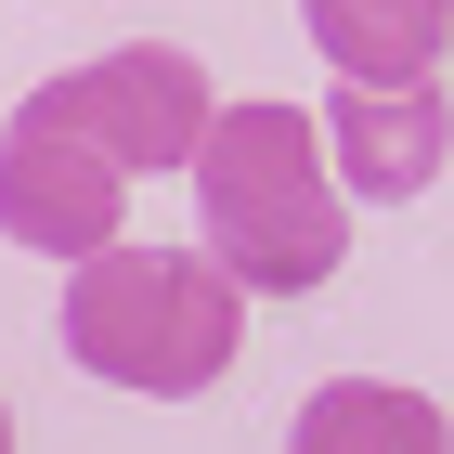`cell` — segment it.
Listing matches in <instances>:
<instances>
[{
  "label": "cell",
  "mask_w": 454,
  "mask_h": 454,
  "mask_svg": "<svg viewBox=\"0 0 454 454\" xmlns=\"http://www.w3.org/2000/svg\"><path fill=\"white\" fill-rule=\"evenodd\" d=\"M286 454H454V416L403 377H325L286 428Z\"/></svg>",
  "instance_id": "obj_6"
},
{
  "label": "cell",
  "mask_w": 454,
  "mask_h": 454,
  "mask_svg": "<svg viewBox=\"0 0 454 454\" xmlns=\"http://www.w3.org/2000/svg\"><path fill=\"white\" fill-rule=\"evenodd\" d=\"M182 182H195V247H208L247 299H312V286H338L350 195H338L325 130L299 105H208Z\"/></svg>",
  "instance_id": "obj_1"
},
{
  "label": "cell",
  "mask_w": 454,
  "mask_h": 454,
  "mask_svg": "<svg viewBox=\"0 0 454 454\" xmlns=\"http://www.w3.org/2000/svg\"><path fill=\"white\" fill-rule=\"evenodd\" d=\"M0 454H13V403H0Z\"/></svg>",
  "instance_id": "obj_8"
},
{
  "label": "cell",
  "mask_w": 454,
  "mask_h": 454,
  "mask_svg": "<svg viewBox=\"0 0 454 454\" xmlns=\"http://www.w3.org/2000/svg\"><path fill=\"white\" fill-rule=\"evenodd\" d=\"M27 105H52L78 143H105L130 182H156V169H182L195 156V130H208V66L182 52V39H117V52H91V66H66V78H39Z\"/></svg>",
  "instance_id": "obj_3"
},
{
  "label": "cell",
  "mask_w": 454,
  "mask_h": 454,
  "mask_svg": "<svg viewBox=\"0 0 454 454\" xmlns=\"http://www.w3.org/2000/svg\"><path fill=\"white\" fill-rule=\"evenodd\" d=\"M299 27H312V52L338 78H428L454 39V0H299Z\"/></svg>",
  "instance_id": "obj_7"
},
{
  "label": "cell",
  "mask_w": 454,
  "mask_h": 454,
  "mask_svg": "<svg viewBox=\"0 0 454 454\" xmlns=\"http://www.w3.org/2000/svg\"><path fill=\"white\" fill-rule=\"evenodd\" d=\"M117 221H130V169L105 143H78L52 105H13V130H0V234L27 260H91V247H117Z\"/></svg>",
  "instance_id": "obj_4"
},
{
  "label": "cell",
  "mask_w": 454,
  "mask_h": 454,
  "mask_svg": "<svg viewBox=\"0 0 454 454\" xmlns=\"http://www.w3.org/2000/svg\"><path fill=\"white\" fill-rule=\"evenodd\" d=\"M325 130V169H338V195H364V208H403V195H428L454 156V105L428 91V78H338V105L312 117Z\"/></svg>",
  "instance_id": "obj_5"
},
{
  "label": "cell",
  "mask_w": 454,
  "mask_h": 454,
  "mask_svg": "<svg viewBox=\"0 0 454 454\" xmlns=\"http://www.w3.org/2000/svg\"><path fill=\"white\" fill-rule=\"evenodd\" d=\"M66 312H52V338H66L78 377L105 389H143V403H195V389L234 377L247 350V286L221 273L208 247H91V260H66Z\"/></svg>",
  "instance_id": "obj_2"
}]
</instances>
